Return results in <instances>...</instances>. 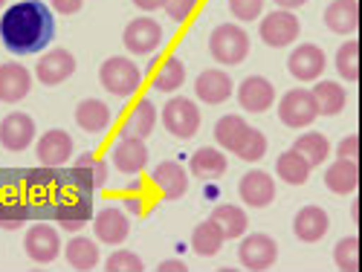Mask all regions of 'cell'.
<instances>
[{
    "mask_svg": "<svg viewBox=\"0 0 362 272\" xmlns=\"http://www.w3.org/2000/svg\"><path fill=\"white\" fill-rule=\"evenodd\" d=\"M55 38L52 9L41 0H21L0 18V41L15 55H35Z\"/></svg>",
    "mask_w": 362,
    "mask_h": 272,
    "instance_id": "obj_1",
    "label": "cell"
},
{
    "mask_svg": "<svg viewBox=\"0 0 362 272\" xmlns=\"http://www.w3.org/2000/svg\"><path fill=\"white\" fill-rule=\"evenodd\" d=\"M209 52H212V58L218 64H223V67L240 64L250 55V35H247V29L238 26V23L215 26L212 35H209Z\"/></svg>",
    "mask_w": 362,
    "mask_h": 272,
    "instance_id": "obj_2",
    "label": "cell"
},
{
    "mask_svg": "<svg viewBox=\"0 0 362 272\" xmlns=\"http://www.w3.org/2000/svg\"><path fill=\"white\" fill-rule=\"evenodd\" d=\"M99 81L102 87L107 90L110 96H119V99H128L134 96L136 90L142 87V70L131 61L125 55H113L99 67Z\"/></svg>",
    "mask_w": 362,
    "mask_h": 272,
    "instance_id": "obj_3",
    "label": "cell"
},
{
    "mask_svg": "<svg viewBox=\"0 0 362 272\" xmlns=\"http://www.w3.org/2000/svg\"><path fill=\"white\" fill-rule=\"evenodd\" d=\"M55 220L64 232L84 229V223L93 220V200H90V194L73 186H64L55 197Z\"/></svg>",
    "mask_w": 362,
    "mask_h": 272,
    "instance_id": "obj_4",
    "label": "cell"
},
{
    "mask_svg": "<svg viewBox=\"0 0 362 272\" xmlns=\"http://www.w3.org/2000/svg\"><path fill=\"white\" fill-rule=\"evenodd\" d=\"M163 125L171 136L177 139H192L197 131H200V122H203V116H200V107L186 99V96H174L165 102L163 107Z\"/></svg>",
    "mask_w": 362,
    "mask_h": 272,
    "instance_id": "obj_5",
    "label": "cell"
},
{
    "mask_svg": "<svg viewBox=\"0 0 362 272\" xmlns=\"http://www.w3.org/2000/svg\"><path fill=\"white\" fill-rule=\"evenodd\" d=\"M258 32H261V41L267 47H273V49H281V47H290L298 32H301V23L293 12L287 9H276V12H269L264 15V20L258 23Z\"/></svg>",
    "mask_w": 362,
    "mask_h": 272,
    "instance_id": "obj_6",
    "label": "cell"
},
{
    "mask_svg": "<svg viewBox=\"0 0 362 272\" xmlns=\"http://www.w3.org/2000/svg\"><path fill=\"white\" fill-rule=\"evenodd\" d=\"M64 186H73L84 194H93L96 189H105L107 186V162L99 160L93 150H84V154H78L76 168L70 171Z\"/></svg>",
    "mask_w": 362,
    "mask_h": 272,
    "instance_id": "obj_7",
    "label": "cell"
},
{
    "mask_svg": "<svg viewBox=\"0 0 362 272\" xmlns=\"http://www.w3.org/2000/svg\"><path fill=\"white\" fill-rule=\"evenodd\" d=\"M238 261L255 272L269 269L279 261V244L269 235H261V232L244 235V240H240V247H238Z\"/></svg>",
    "mask_w": 362,
    "mask_h": 272,
    "instance_id": "obj_8",
    "label": "cell"
},
{
    "mask_svg": "<svg viewBox=\"0 0 362 272\" xmlns=\"http://www.w3.org/2000/svg\"><path fill=\"white\" fill-rule=\"evenodd\" d=\"M122 44L134 55H154L163 47V26L154 18H148V15L145 18H136V20H131L125 26Z\"/></svg>",
    "mask_w": 362,
    "mask_h": 272,
    "instance_id": "obj_9",
    "label": "cell"
},
{
    "mask_svg": "<svg viewBox=\"0 0 362 272\" xmlns=\"http://www.w3.org/2000/svg\"><path fill=\"white\" fill-rule=\"evenodd\" d=\"M316 102L310 96V90H287L279 102V119L287 128H308L316 122Z\"/></svg>",
    "mask_w": 362,
    "mask_h": 272,
    "instance_id": "obj_10",
    "label": "cell"
},
{
    "mask_svg": "<svg viewBox=\"0 0 362 272\" xmlns=\"http://www.w3.org/2000/svg\"><path fill=\"white\" fill-rule=\"evenodd\" d=\"M23 249L35 264H52L62 255V235L49 223H35L33 229H26L23 237Z\"/></svg>",
    "mask_w": 362,
    "mask_h": 272,
    "instance_id": "obj_11",
    "label": "cell"
},
{
    "mask_svg": "<svg viewBox=\"0 0 362 272\" xmlns=\"http://www.w3.org/2000/svg\"><path fill=\"white\" fill-rule=\"evenodd\" d=\"M327 67V55L316 44H298L290 58H287V70L296 81H316Z\"/></svg>",
    "mask_w": 362,
    "mask_h": 272,
    "instance_id": "obj_12",
    "label": "cell"
},
{
    "mask_svg": "<svg viewBox=\"0 0 362 272\" xmlns=\"http://www.w3.org/2000/svg\"><path fill=\"white\" fill-rule=\"evenodd\" d=\"M235 93H238L240 110H247V113H267L269 107H273V102H276V87L269 84L264 76L244 78Z\"/></svg>",
    "mask_w": 362,
    "mask_h": 272,
    "instance_id": "obj_13",
    "label": "cell"
},
{
    "mask_svg": "<svg viewBox=\"0 0 362 272\" xmlns=\"http://www.w3.org/2000/svg\"><path fill=\"white\" fill-rule=\"evenodd\" d=\"M35 154H38V162L44 168H55L58 171L67 160H73V136L67 131H62V128H52L38 139Z\"/></svg>",
    "mask_w": 362,
    "mask_h": 272,
    "instance_id": "obj_14",
    "label": "cell"
},
{
    "mask_svg": "<svg viewBox=\"0 0 362 272\" xmlns=\"http://www.w3.org/2000/svg\"><path fill=\"white\" fill-rule=\"evenodd\" d=\"M110 160L113 168L122 174H139L148 165V145L145 139H134V136H119L110 148Z\"/></svg>",
    "mask_w": 362,
    "mask_h": 272,
    "instance_id": "obj_15",
    "label": "cell"
},
{
    "mask_svg": "<svg viewBox=\"0 0 362 272\" xmlns=\"http://www.w3.org/2000/svg\"><path fill=\"white\" fill-rule=\"evenodd\" d=\"M73 73H76V55L70 49H49V52H44L38 67H35L38 81L47 84V87L64 84Z\"/></svg>",
    "mask_w": 362,
    "mask_h": 272,
    "instance_id": "obj_16",
    "label": "cell"
},
{
    "mask_svg": "<svg viewBox=\"0 0 362 272\" xmlns=\"http://www.w3.org/2000/svg\"><path fill=\"white\" fill-rule=\"evenodd\" d=\"M238 194L252 208H267L269 203L276 200V179L269 177L267 171H258V168L247 171L244 177H240V183H238Z\"/></svg>",
    "mask_w": 362,
    "mask_h": 272,
    "instance_id": "obj_17",
    "label": "cell"
},
{
    "mask_svg": "<svg viewBox=\"0 0 362 272\" xmlns=\"http://www.w3.org/2000/svg\"><path fill=\"white\" fill-rule=\"evenodd\" d=\"M93 232L102 244L107 247H119L125 244V237L131 232V223H128V215L119 206H105L99 215H93Z\"/></svg>",
    "mask_w": 362,
    "mask_h": 272,
    "instance_id": "obj_18",
    "label": "cell"
},
{
    "mask_svg": "<svg viewBox=\"0 0 362 272\" xmlns=\"http://www.w3.org/2000/svg\"><path fill=\"white\" fill-rule=\"evenodd\" d=\"M194 93L206 105H223L235 93V81L223 70H203L194 81Z\"/></svg>",
    "mask_w": 362,
    "mask_h": 272,
    "instance_id": "obj_19",
    "label": "cell"
},
{
    "mask_svg": "<svg viewBox=\"0 0 362 272\" xmlns=\"http://www.w3.org/2000/svg\"><path fill=\"white\" fill-rule=\"evenodd\" d=\"M35 139V122L26 113H9L0 122V145L6 150H26Z\"/></svg>",
    "mask_w": 362,
    "mask_h": 272,
    "instance_id": "obj_20",
    "label": "cell"
},
{
    "mask_svg": "<svg viewBox=\"0 0 362 272\" xmlns=\"http://www.w3.org/2000/svg\"><path fill=\"white\" fill-rule=\"evenodd\" d=\"M29 90H33V73L26 67H21L15 61L0 64V102L15 105L29 96Z\"/></svg>",
    "mask_w": 362,
    "mask_h": 272,
    "instance_id": "obj_21",
    "label": "cell"
},
{
    "mask_svg": "<svg viewBox=\"0 0 362 272\" xmlns=\"http://www.w3.org/2000/svg\"><path fill=\"white\" fill-rule=\"evenodd\" d=\"M330 229V218L322 206H301L298 215L293 220V232L298 240H305V244H316L322 240Z\"/></svg>",
    "mask_w": 362,
    "mask_h": 272,
    "instance_id": "obj_22",
    "label": "cell"
},
{
    "mask_svg": "<svg viewBox=\"0 0 362 272\" xmlns=\"http://www.w3.org/2000/svg\"><path fill=\"white\" fill-rule=\"evenodd\" d=\"M154 183H157V189L163 191L165 200H180L189 191V174L180 162L165 160L154 168Z\"/></svg>",
    "mask_w": 362,
    "mask_h": 272,
    "instance_id": "obj_23",
    "label": "cell"
},
{
    "mask_svg": "<svg viewBox=\"0 0 362 272\" xmlns=\"http://www.w3.org/2000/svg\"><path fill=\"white\" fill-rule=\"evenodd\" d=\"M113 122V113L102 99H84L76 107V125L87 134H105Z\"/></svg>",
    "mask_w": 362,
    "mask_h": 272,
    "instance_id": "obj_24",
    "label": "cell"
},
{
    "mask_svg": "<svg viewBox=\"0 0 362 272\" xmlns=\"http://www.w3.org/2000/svg\"><path fill=\"white\" fill-rule=\"evenodd\" d=\"M325 26L337 35H354L359 26V6L356 0H334L325 9Z\"/></svg>",
    "mask_w": 362,
    "mask_h": 272,
    "instance_id": "obj_25",
    "label": "cell"
},
{
    "mask_svg": "<svg viewBox=\"0 0 362 272\" xmlns=\"http://www.w3.org/2000/svg\"><path fill=\"white\" fill-rule=\"evenodd\" d=\"M157 116L160 113H157L154 102H151V99H139L134 105V110L128 113L125 125H122V134H119V136H134V139L151 136V134H154V125H157Z\"/></svg>",
    "mask_w": 362,
    "mask_h": 272,
    "instance_id": "obj_26",
    "label": "cell"
},
{
    "mask_svg": "<svg viewBox=\"0 0 362 272\" xmlns=\"http://www.w3.org/2000/svg\"><path fill=\"white\" fill-rule=\"evenodd\" d=\"M310 96L316 102L319 116H337L348 105V90L339 81H327V78L325 81H316V87L310 90Z\"/></svg>",
    "mask_w": 362,
    "mask_h": 272,
    "instance_id": "obj_27",
    "label": "cell"
},
{
    "mask_svg": "<svg viewBox=\"0 0 362 272\" xmlns=\"http://www.w3.org/2000/svg\"><path fill=\"white\" fill-rule=\"evenodd\" d=\"M212 220L218 229H221V235H223V240H240L247 235V229H250V220H247V211L240 208V206H215V211H212Z\"/></svg>",
    "mask_w": 362,
    "mask_h": 272,
    "instance_id": "obj_28",
    "label": "cell"
},
{
    "mask_svg": "<svg viewBox=\"0 0 362 272\" xmlns=\"http://www.w3.org/2000/svg\"><path fill=\"white\" fill-rule=\"evenodd\" d=\"M189 168H192V174L197 179H218V177L226 174L229 160H226L223 150H218V148H200V150H194V154H192Z\"/></svg>",
    "mask_w": 362,
    "mask_h": 272,
    "instance_id": "obj_29",
    "label": "cell"
},
{
    "mask_svg": "<svg viewBox=\"0 0 362 272\" xmlns=\"http://www.w3.org/2000/svg\"><path fill=\"white\" fill-rule=\"evenodd\" d=\"M64 258H67V264L73 269L87 272V269H96L99 266V258L102 255H99V244H96V240L76 235V237H70V244L64 247Z\"/></svg>",
    "mask_w": 362,
    "mask_h": 272,
    "instance_id": "obj_30",
    "label": "cell"
},
{
    "mask_svg": "<svg viewBox=\"0 0 362 272\" xmlns=\"http://www.w3.org/2000/svg\"><path fill=\"white\" fill-rule=\"evenodd\" d=\"M325 186L334 194H354L359 186V171L354 160H337L325 171Z\"/></svg>",
    "mask_w": 362,
    "mask_h": 272,
    "instance_id": "obj_31",
    "label": "cell"
},
{
    "mask_svg": "<svg viewBox=\"0 0 362 272\" xmlns=\"http://www.w3.org/2000/svg\"><path fill=\"white\" fill-rule=\"evenodd\" d=\"M310 165H308V160L301 157V154H296V150L290 148V150H284V154L276 160V174L284 179L287 186H305L308 179H310Z\"/></svg>",
    "mask_w": 362,
    "mask_h": 272,
    "instance_id": "obj_32",
    "label": "cell"
},
{
    "mask_svg": "<svg viewBox=\"0 0 362 272\" xmlns=\"http://www.w3.org/2000/svg\"><path fill=\"white\" fill-rule=\"evenodd\" d=\"M293 150L305 157L310 168H316V165H322V162L327 160V154H330V142H327L325 134H319V131H308V134H301V136L296 139Z\"/></svg>",
    "mask_w": 362,
    "mask_h": 272,
    "instance_id": "obj_33",
    "label": "cell"
},
{
    "mask_svg": "<svg viewBox=\"0 0 362 272\" xmlns=\"http://www.w3.org/2000/svg\"><path fill=\"white\" fill-rule=\"evenodd\" d=\"M250 125H247V119L244 116H238V113H229L223 119H218V125H215V139L223 150H232L235 154V148L240 145V139L247 136Z\"/></svg>",
    "mask_w": 362,
    "mask_h": 272,
    "instance_id": "obj_34",
    "label": "cell"
},
{
    "mask_svg": "<svg viewBox=\"0 0 362 272\" xmlns=\"http://www.w3.org/2000/svg\"><path fill=\"white\" fill-rule=\"evenodd\" d=\"M221 247H223V235H221V229H218L212 220L197 223V229L192 232V249H194L200 258H212V255L221 252Z\"/></svg>",
    "mask_w": 362,
    "mask_h": 272,
    "instance_id": "obj_35",
    "label": "cell"
},
{
    "mask_svg": "<svg viewBox=\"0 0 362 272\" xmlns=\"http://www.w3.org/2000/svg\"><path fill=\"white\" fill-rule=\"evenodd\" d=\"M183 81H186V67H183V61H180V58H174V55L165 58L163 67H160L157 76H154V87L163 90V93L180 90V87H183Z\"/></svg>",
    "mask_w": 362,
    "mask_h": 272,
    "instance_id": "obj_36",
    "label": "cell"
},
{
    "mask_svg": "<svg viewBox=\"0 0 362 272\" xmlns=\"http://www.w3.org/2000/svg\"><path fill=\"white\" fill-rule=\"evenodd\" d=\"M264 154H267V136H264L258 128L250 125L247 136L240 139V145L235 148V157H238V160H244V162H258Z\"/></svg>",
    "mask_w": 362,
    "mask_h": 272,
    "instance_id": "obj_37",
    "label": "cell"
},
{
    "mask_svg": "<svg viewBox=\"0 0 362 272\" xmlns=\"http://www.w3.org/2000/svg\"><path fill=\"white\" fill-rule=\"evenodd\" d=\"M356 52H359V41H345L339 49H337V73L345 78V81H356L359 78V64H356Z\"/></svg>",
    "mask_w": 362,
    "mask_h": 272,
    "instance_id": "obj_38",
    "label": "cell"
},
{
    "mask_svg": "<svg viewBox=\"0 0 362 272\" xmlns=\"http://www.w3.org/2000/svg\"><path fill=\"white\" fill-rule=\"evenodd\" d=\"M334 264L342 272H356L359 269V240H356V235L342 237L334 247Z\"/></svg>",
    "mask_w": 362,
    "mask_h": 272,
    "instance_id": "obj_39",
    "label": "cell"
},
{
    "mask_svg": "<svg viewBox=\"0 0 362 272\" xmlns=\"http://www.w3.org/2000/svg\"><path fill=\"white\" fill-rule=\"evenodd\" d=\"M29 220V206H23L21 200H6L0 203V229H21Z\"/></svg>",
    "mask_w": 362,
    "mask_h": 272,
    "instance_id": "obj_40",
    "label": "cell"
},
{
    "mask_svg": "<svg viewBox=\"0 0 362 272\" xmlns=\"http://www.w3.org/2000/svg\"><path fill=\"white\" fill-rule=\"evenodd\" d=\"M105 269H107V272H142V269H145V261H142L136 252L116 249V252H110V258L105 261Z\"/></svg>",
    "mask_w": 362,
    "mask_h": 272,
    "instance_id": "obj_41",
    "label": "cell"
},
{
    "mask_svg": "<svg viewBox=\"0 0 362 272\" xmlns=\"http://www.w3.org/2000/svg\"><path fill=\"white\" fill-rule=\"evenodd\" d=\"M229 12H232V18L240 20V23L258 20L261 12H264V0H229Z\"/></svg>",
    "mask_w": 362,
    "mask_h": 272,
    "instance_id": "obj_42",
    "label": "cell"
},
{
    "mask_svg": "<svg viewBox=\"0 0 362 272\" xmlns=\"http://www.w3.org/2000/svg\"><path fill=\"white\" fill-rule=\"evenodd\" d=\"M163 9L168 12V18H171L174 23H183V20H189L192 12L197 9V0H165Z\"/></svg>",
    "mask_w": 362,
    "mask_h": 272,
    "instance_id": "obj_43",
    "label": "cell"
},
{
    "mask_svg": "<svg viewBox=\"0 0 362 272\" xmlns=\"http://www.w3.org/2000/svg\"><path fill=\"white\" fill-rule=\"evenodd\" d=\"M337 157H339V160H354V162H356V134H348V136L337 145Z\"/></svg>",
    "mask_w": 362,
    "mask_h": 272,
    "instance_id": "obj_44",
    "label": "cell"
},
{
    "mask_svg": "<svg viewBox=\"0 0 362 272\" xmlns=\"http://www.w3.org/2000/svg\"><path fill=\"white\" fill-rule=\"evenodd\" d=\"M49 4L58 15H76V12H81L84 0H49Z\"/></svg>",
    "mask_w": 362,
    "mask_h": 272,
    "instance_id": "obj_45",
    "label": "cell"
},
{
    "mask_svg": "<svg viewBox=\"0 0 362 272\" xmlns=\"http://www.w3.org/2000/svg\"><path fill=\"white\" fill-rule=\"evenodd\" d=\"M186 269H189V264L180 261V258H168L160 264V272H186Z\"/></svg>",
    "mask_w": 362,
    "mask_h": 272,
    "instance_id": "obj_46",
    "label": "cell"
},
{
    "mask_svg": "<svg viewBox=\"0 0 362 272\" xmlns=\"http://www.w3.org/2000/svg\"><path fill=\"white\" fill-rule=\"evenodd\" d=\"M134 6H139L142 12H157L165 6V0H134Z\"/></svg>",
    "mask_w": 362,
    "mask_h": 272,
    "instance_id": "obj_47",
    "label": "cell"
},
{
    "mask_svg": "<svg viewBox=\"0 0 362 272\" xmlns=\"http://www.w3.org/2000/svg\"><path fill=\"white\" fill-rule=\"evenodd\" d=\"M273 4H276L279 9H287V12H293V9H298V6H305L308 0H273Z\"/></svg>",
    "mask_w": 362,
    "mask_h": 272,
    "instance_id": "obj_48",
    "label": "cell"
},
{
    "mask_svg": "<svg viewBox=\"0 0 362 272\" xmlns=\"http://www.w3.org/2000/svg\"><path fill=\"white\" fill-rule=\"evenodd\" d=\"M351 218H354V223L359 220V203H356V200L351 203Z\"/></svg>",
    "mask_w": 362,
    "mask_h": 272,
    "instance_id": "obj_49",
    "label": "cell"
},
{
    "mask_svg": "<svg viewBox=\"0 0 362 272\" xmlns=\"http://www.w3.org/2000/svg\"><path fill=\"white\" fill-rule=\"evenodd\" d=\"M4 6H6V0H0V9H4Z\"/></svg>",
    "mask_w": 362,
    "mask_h": 272,
    "instance_id": "obj_50",
    "label": "cell"
}]
</instances>
